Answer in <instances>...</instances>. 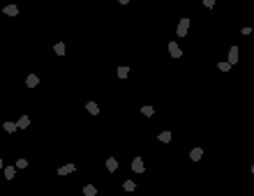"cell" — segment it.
I'll return each instance as SVG.
<instances>
[{
  "mask_svg": "<svg viewBox=\"0 0 254 196\" xmlns=\"http://www.w3.org/2000/svg\"><path fill=\"white\" fill-rule=\"evenodd\" d=\"M122 187H125V189H127V192H134V187H137V185H134V182H132V180H127V182H125V185H122Z\"/></svg>",
  "mask_w": 254,
  "mask_h": 196,
  "instance_id": "cell-16",
  "label": "cell"
},
{
  "mask_svg": "<svg viewBox=\"0 0 254 196\" xmlns=\"http://www.w3.org/2000/svg\"><path fill=\"white\" fill-rule=\"evenodd\" d=\"M5 14L7 16H16L19 14V7H16V5H7V7H5Z\"/></svg>",
  "mask_w": 254,
  "mask_h": 196,
  "instance_id": "cell-7",
  "label": "cell"
},
{
  "mask_svg": "<svg viewBox=\"0 0 254 196\" xmlns=\"http://www.w3.org/2000/svg\"><path fill=\"white\" fill-rule=\"evenodd\" d=\"M118 2H122V5H127V2H129V0H118Z\"/></svg>",
  "mask_w": 254,
  "mask_h": 196,
  "instance_id": "cell-23",
  "label": "cell"
},
{
  "mask_svg": "<svg viewBox=\"0 0 254 196\" xmlns=\"http://www.w3.org/2000/svg\"><path fill=\"white\" fill-rule=\"evenodd\" d=\"M16 166H19V169H26L28 162H26V159H19V164H16Z\"/></svg>",
  "mask_w": 254,
  "mask_h": 196,
  "instance_id": "cell-21",
  "label": "cell"
},
{
  "mask_svg": "<svg viewBox=\"0 0 254 196\" xmlns=\"http://www.w3.org/2000/svg\"><path fill=\"white\" fill-rule=\"evenodd\" d=\"M28 122H30V120H28V118H26V115H23V118H21V120H19V122H16V127H21V129H23V127H28Z\"/></svg>",
  "mask_w": 254,
  "mask_h": 196,
  "instance_id": "cell-14",
  "label": "cell"
},
{
  "mask_svg": "<svg viewBox=\"0 0 254 196\" xmlns=\"http://www.w3.org/2000/svg\"><path fill=\"white\" fill-rule=\"evenodd\" d=\"M187 28H190V19H182L180 26H178V35H180V37H185V35H187Z\"/></svg>",
  "mask_w": 254,
  "mask_h": 196,
  "instance_id": "cell-1",
  "label": "cell"
},
{
  "mask_svg": "<svg viewBox=\"0 0 254 196\" xmlns=\"http://www.w3.org/2000/svg\"><path fill=\"white\" fill-rule=\"evenodd\" d=\"M106 169H109V171H111V173H113V171L118 169V162H116V159H113V157H109V159H106Z\"/></svg>",
  "mask_w": 254,
  "mask_h": 196,
  "instance_id": "cell-9",
  "label": "cell"
},
{
  "mask_svg": "<svg viewBox=\"0 0 254 196\" xmlns=\"http://www.w3.org/2000/svg\"><path fill=\"white\" fill-rule=\"evenodd\" d=\"M201 155H203V150H201V148H194V150L190 152V157H192V162H199V159H201Z\"/></svg>",
  "mask_w": 254,
  "mask_h": 196,
  "instance_id": "cell-6",
  "label": "cell"
},
{
  "mask_svg": "<svg viewBox=\"0 0 254 196\" xmlns=\"http://www.w3.org/2000/svg\"><path fill=\"white\" fill-rule=\"evenodd\" d=\"M252 173H254V164H252Z\"/></svg>",
  "mask_w": 254,
  "mask_h": 196,
  "instance_id": "cell-25",
  "label": "cell"
},
{
  "mask_svg": "<svg viewBox=\"0 0 254 196\" xmlns=\"http://www.w3.org/2000/svg\"><path fill=\"white\" fill-rule=\"evenodd\" d=\"M169 53H171L173 58H180V46L176 44V42H171V44H169Z\"/></svg>",
  "mask_w": 254,
  "mask_h": 196,
  "instance_id": "cell-3",
  "label": "cell"
},
{
  "mask_svg": "<svg viewBox=\"0 0 254 196\" xmlns=\"http://www.w3.org/2000/svg\"><path fill=\"white\" fill-rule=\"evenodd\" d=\"M132 169L137 171V173H143V169H146V166H143V159H141V157H137V159L132 162Z\"/></svg>",
  "mask_w": 254,
  "mask_h": 196,
  "instance_id": "cell-2",
  "label": "cell"
},
{
  "mask_svg": "<svg viewBox=\"0 0 254 196\" xmlns=\"http://www.w3.org/2000/svg\"><path fill=\"white\" fill-rule=\"evenodd\" d=\"M37 83H39V79H37V76H35V74H30V76H28V79H26V86H28V88H35V86H37Z\"/></svg>",
  "mask_w": 254,
  "mask_h": 196,
  "instance_id": "cell-8",
  "label": "cell"
},
{
  "mask_svg": "<svg viewBox=\"0 0 254 196\" xmlns=\"http://www.w3.org/2000/svg\"><path fill=\"white\" fill-rule=\"evenodd\" d=\"M141 113H143V115H152L155 111H152V106H143V109H141Z\"/></svg>",
  "mask_w": 254,
  "mask_h": 196,
  "instance_id": "cell-15",
  "label": "cell"
},
{
  "mask_svg": "<svg viewBox=\"0 0 254 196\" xmlns=\"http://www.w3.org/2000/svg\"><path fill=\"white\" fill-rule=\"evenodd\" d=\"M236 62H238V46H233L229 51V65H236Z\"/></svg>",
  "mask_w": 254,
  "mask_h": 196,
  "instance_id": "cell-4",
  "label": "cell"
},
{
  "mask_svg": "<svg viewBox=\"0 0 254 196\" xmlns=\"http://www.w3.org/2000/svg\"><path fill=\"white\" fill-rule=\"evenodd\" d=\"M83 194H86V196H95V194H97V189L92 187V185H88V187L83 189Z\"/></svg>",
  "mask_w": 254,
  "mask_h": 196,
  "instance_id": "cell-13",
  "label": "cell"
},
{
  "mask_svg": "<svg viewBox=\"0 0 254 196\" xmlns=\"http://www.w3.org/2000/svg\"><path fill=\"white\" fill-rule=\"evenodd\" d=\"M74 164H67V166H62V169L60 171H58V175H69V173H74Z\"/></svg>",
  "mask_w": 254,
  "mask_h": 196,
  "instance_id": "cell-5",
  "label": "cell"
},
{
  "mask_svg": "<svg viewBox=\"0 0 254 196\" xmlns=\"http://www.w3.org/2000/svg\"><path fill=\"white\" fill-rule=\"evenodd\" d=\"M14 129H16L14 122H5V132H14Z\"/></svg>",
  "mask_w": 254,
  "mask_h": 196,
  "instance_id": "cell-17",
  "label": "cell"
},
{
  "mask_svg": "<svg viewBox=\"0 0 254 196\" xmlns=\"http://www.w3.org/2000/svg\"><path fill=\"white\" fill-rule=\"evenodd\" d=\"M14 166H7V169H5V178H7V180H12V178H14Z\"/></svg>",
  "mask_w": 254,
  "mask_h": 196,
  "instance_id": "cell-11",
  "label": "cell"
},
{
  "mask_svg": "<svg viewBox=\"0 0 254 196\" xmlns=\"http://www.w3.org/2000/svg\"><path fill=\"white\" fill-rule=\"evenodd\" d=\"M229 67H231V65H229V62H220V69H222V72H227Z\"/></svg>",
  "mask_w": 254,
  "mask_h": 196,
  "instance_id": "cell-20",
  "label": "cell"
},
{
  "mask_svg": "<svg viewBox=\"0 0 254 196\" xmlns=\"http://www.w3.org/2000/svg\"><path fill=\"white\" fill-rule=\"evenodd\" d=\"M56 53H58V56H62V53H65V44H56Z\"/></svg>",
  "mask_w": 254,
  "mask_h": 196,
  "instance_id": "cell-19",
  "label": "cell"
},
{
  "mask_svg": "<svg viewBox=\"0 0 254 196\" xmlns=\"http://www.w3.org/2000/svg\"><path fill=\"white\" fill-rule=\"evenodd\" d=\"M127 72H129L127 67H120V69H118V76H120V79H125V76H127Z\"/></svg>",
  "mask_w": 254,
  "mask_h": 196,
  "instance_id": "cell-18",
  "label": "cell"
},
{
  "mask_svg": "<svg viewBox=\"0 0 254 196\" xmlns=\"http://www.w3.org/2000/svg\"><path fill=\"white\" fill-rule=\"evenodd\" d=\"M0 169H2V159H0Z\"/></svg>",
  "mask_w": 254,
  "mask_h": 196,
  "instance_id": "cell-24",
  "label": "cell"
},
{
  "mask_svg": "<svg viewBox=\"0 0 254 196\" xmlns=\"http://www.w3.org/2000/svg\"><path fill=\"white\" fill-rule=\"evenodd\" d=\"M159 141H162V143H169L171 141V132H162L159 134Z\"/></svg>",
  "mask_w": 254,
  "mask_h": 196,
  "instance_id": "cell-12",
  "label": "cell"
},
{
  "mask_svg": "<svg viewBox=\"0 0 254 196\" xmlns=\"http://www.w3.org/2000/svg\"><path fill=\"white\" fill-rule=\"evenodd\" d=\"M86 109H88V111H90V113H92V115H97V113H99V106H97L95 102H88V104H86Z\"/></svg>",
  "mask_w": 254,
  "mask_h": 196,
  "instance_id": "cell-10",
  "label": "cell"
},
{
  "mask_svg": "<svg viewBox=\"0 0 254 196\" xmlns=\"http://www.w3.org/2000/svg\"><path fill=\"white\" fill-rule=\"evenodd\" d=\"M203 5H206V7H212V5H215V0H203Z\"/></svg>",
  "mask_w": 254,
  "mask_h": 196,
  "instance_id": "cell-22",
  "label": "cell"
}]
</instances>
